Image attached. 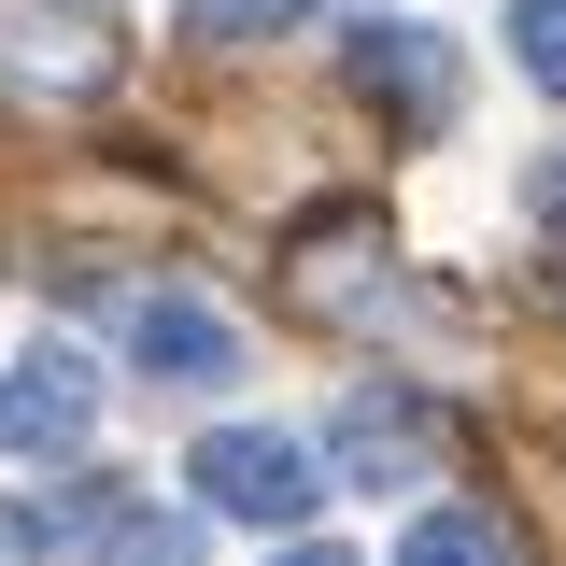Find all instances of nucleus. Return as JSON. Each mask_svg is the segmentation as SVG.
I'll return each mask as SVG.
<instances>
[{
	"label": "nucleus",
	"instance_id": "nucleus-9",
	"mask_svg": "<svg viewBox=\"0 0 566 566\" xmlns=\"http://www.w3.org/2000/svg\"><path fill=\"white\" fill-rule=\"evenodd\" d=\"M538 199H553V212H566V170H553V185H538Z\"/></svg>",
	"mask_w": 566,
	"mask_h": 566
},
{
	"label": "nucleus",
	"instance_id": "nucleus-3",
	"mask_svg": "<svg viewBox=\"0 0 566 566\" xmlns=\"http://www.w3.org/2000/svg\"><path fill=\"white\" fill-rule=\"evenodd\" d=\"M85 424H99V354L85 340H29L0 368V453H14V468H71Z\"/></svg>",
	"mask_w": 566,
	"mask_h": 566
},
{
	"label": "nucleus",
	"instance_id": "nucleus-1",
	"mask_svg": "<svg viewBox=\"0 0 566 566\" xmlns=\"http://www.w3.org/2000/svg\"><path fill=\"white\" fill-rule=\"evenodd\" d=\"M340 85L382 128H411V142H439L468 114V57H453V29H424V14H354L340 29Z\"/></svg>",
	"mask_w": 566,
	"mask_h": 566
},
{
	"label": "nucleus",
	"instance_id": "nucleus-5",
	"mask_svg": "<svg viewBox=\"0 0 566 566\" xmlns=\"http://www.w3.org/2000/svg\"><path fill=\"white\" fill-rule=\"evenodd\" d=\"M340 468H354V482H411V468H424V411L382 397V382L340 397Z\"/></svg>",
	"mask_w": 566,
	"mask_h": 566
},
{
	"label": "nucleus",
	"instance_id": "nucleus-4",
	"mask_svg": "<svg viewBox=\"0 0 566 566\" xmlns=\"http://www.w3.org/2000/svg\"><path fill=\"white\" fill-rule=\"evenodd\" d=\"M128 368H156V382H227L241 368V326L212 297H142L128 312Z\"/></svg>",
	"mask_w": 566,
	"mask_h": 566
},
{
	"label": "nucleus",
	"instance_id": "nucleus-7",
	"mask_svg": "<svg viewBox=\"0 0 566 566\" xmlns=\"http://www.w3.org/2000/svg\"><path fill=\"white\" fill-rule=\"evenodd\" d=\"M510 57L538 99H566V0H510Z\"/></svg>",
	"mask_w": 566,
	"mask_h": 566
},
{
	"label": "nucleus",
	"instance_id": "nucleus-2",
	"mask_svg": "<svg viewBox=\"0 0 566 566\" xmlns=\"http://www.w3.org/2000/svg\"><path fill=\"white\" fill-rule=\"evenodd\" d=\"M185 482H199V510L212 524H312V495H326V468L283 439V424H212L199 453H185Z\"/></svg>",
	"mask_w": 566,
	"mask_h": 566
},
{
	"label": "nucleus",
	"instance_id": "nucleus-6",
	"mask_svg": "<svg viewBox=\"0 0 566 566\" xmlns=\"http://www.w3.org/2000/svg\"><path fill=\"white\" fill-rule=\"evenodd\" d=\"M453 553L495 566V553H510V524H495V510H411V566H453Z\"/></svg>",
	"mask_w": 566,
	"mask_h": 566
},
{
	"label": "nucleus",
	"instance_id": "nucleus-8",
	"mask_svg": "<svg viewBox=\"0 0 566 566\" xmlns=\"http://www.w3.org/2000/svg\"><path fill=\"white\" fill-rule=\"evenodd\" d=\"M199 14V43H270V29H297L312 0H185Z\"/></svg>",
	"mask_w": 566,
	"mask_h": 566
}]
</instances>
